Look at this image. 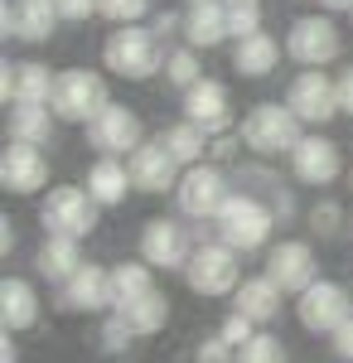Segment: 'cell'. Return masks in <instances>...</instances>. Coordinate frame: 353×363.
<instances>
[{
    "label": "cell",
    "mask_w": 353,
    "mask_h": 363,
    "mask_svg": "<svg viewBox=\"0 0 353 363\" xmlns=\"http://www.w3.org/2000/svg\"><path fill=\"white\" fill-rule=\"evenodd\" d=\"M237 363H286V344H281V335H271V330H257V335L237 349Z\"/></svg>",
    "instance_id": "34"
},
{
    "label": "cell",
    "mask_w": 353,
    "mask_h": 363,
    "mask_svg": "<svg viewBox=\"0 0 353 363\" xmlns=\"http://www.w3.org/2000/svg\"><path fill=\"white\" fill-rule=\"evenodd\" d=\"M291 174H296L300 184H315V189H325L334 184L339 174H344V155H339V145L329 136H300V145L291 150Z\"/></svg>",
    "instance_id": "15"
},
{
    "label": "cell",
    "mask_w": 353,
    "mask_h": 363,
    "mask_svg": "<svg viewBox=\"0 0 353 363\" xmlns=\"http://www.w3.org/2000/svg\"><path fill=\"white\" fill-rule=\"evenodd\" d=\"M242 184H247V194H257L276 213V218H281V223H286V218H296V199H291V189L276 179L271 169H262V165H257V169H242Z\"/></svg>",
    "instance_id": "29"
},
{
    "label": "cell",
    "mask_w": 353,
    "mask_h": 363,
    "mask_svg": "<svg viewBox=\"0 0 353 363\" xmlns=\"http://www.w3.org/2000/svg\"><path fill=\"white\" fill-rule=\"evenodd\" d=\"M281 223L271 208L262 203L257 194H247V189H237V194L223 203V213L213 218L218 228V242H228L232 252H257L271 242V228Z\"/></svg>",
    "instance_id": "3"
},
{
    "label": "cell",
    "mask_w": 353,
    "mask_h": 363,
    "mask_svg": "<svg viewBox=\"0 0 353 363\" xmlns=\"http://www.w3.org/2000/svg\"><path fill=\"white\" fill-rule=\"evenodd\" d=\"M267 277L286 291V296H300L320 281V262H315V247L310 242H276L267 252Z\"/></svg>",
    "instance_id": "14"
},
{
    "label": "cell",
    "mask_w": 353,
    "mask_h": 363,
    "mask_svg": "<svg viewBox=\"0 0 353 363\" xmlns=\"http://www.w3.org/2000/svg\"><path fill=\"white\" fill-rule=\"evenodd\" d=\"M276 63H281V44L267 29H257L247 39H232V68L242 78H267V73H276Z\"/></svg>",
    "instance_id": "25"
},
{
    "label": "cell",
    "mask_w": 353,
    "mask_h": 363,
    "mask_svg": "<svg viewBox=\"0 0 353 363\" xmlns=\"http://www.w3.org/2000/svg\"><path fill=\"white\" fill-rule=\"evenodd\" d=\"M189 5H208V0H189Z\"/></svg>",
    "instance_id": "49"
},
{
    "label": "cell",
    "mask_w": 353,
    "mask_h": 363,
    "mask_svg": "<svg viewBox=\"0 0 353 363\" xmlns=\"http://www.w3.org/2000/svg\"><path fill=\"white\" fill-rule=\"evenodd\" d=\"M58 5L54 0H5L0 5V29L10 39H25V44H44L58 29Z\"/></svg>",
    "instance_id": "16"
},
{
    "label": "cell",
    "mask_w": 353,
    "mask_h": 363,
    "mask_svg": "<svg viewBox=\"0 0 353 363\" xmlns=\"http://www.w3.org/2000/svg\"><path fill=\"white\" fill-rule=\"evenodd\" d=\"M126 165H131V184H136L140 194H174L179 189V174H184V165L169 155L164 136L145 140L136 155H126Z\"/></svg>",
    "instance_id": "13"
},
{
    "label": "cell",
    "mask_w": 353,
    "mask_h": 363,
    "mask_svg": "<svg viewBox=\"0 0 353 363\" xmlns=\"http://www.w3.org/2000/svg\"><path fill=\"white\" fill-rule=\"evenodd\" d=\"M184 116L189 121H198L208 136H218V131H228L232 126V97H228V87L218 83V78H198V83L184 92Z\"/></svg>",
    "instance_id": "20"
},
{
    "label": "cell",
    "mask_w": 353,
    "mask_h": 363,
    "mask_svg": "<svg viewBox=\"0 0 353 363\" xmlns=\"http://www.w3.org/2000/svg\"><path fill=\"white\" fill-rule=\"evenodd\" d=\"M184 44L189 49H218L223 39H232L228 34V5L223 0H208V5H189V15H184Z\"/></svg>",
    "instance_id": "22"
},
{
    "label": "cell",
    "mask_w": 353,
    "mask_h": 363,
    "mask_svg": "<svg viewBox=\"0 0 353 363\" xmlns=\"http://www.w3.org/2000/svg\"><path fill=\"white\" fill-rule=\"evenodd\" d=\"M136 184H131V165L126 160H116V155H102L97 165L87 169V194L97 199L102 208H111V203H126V194H131Z\"/></svg>",
    "instance_id": "26"
},
{
    "label": "cell",
    "mask_w": 353,
    "mask_h": 363,
    "mask_svg": "<svg viewBox=\"0 0 353 363\" xmlns=\"http://www.w3.org/2000/svg\"><path fill=\"white\" fill-rule=\"evenodd\" d=\"M237 194L232 184H228V174L223 165L213 160H203V165H189L179 174V189H174V203H179V213L194 218V223H213L218 213H223V203Z\"/></svg>",
    "instance_id": "5"
},
{
    "label": "cell",
    "mask_w": 353,
    "mask_h": 363,
    "mask_svg": "<svg viewBox=\"0 0 353 363\" xmlns=\"http://www.w3.org/2000/svg\"><path fill=\"white\" fill-rule=\"evenodd\" d=\"M58 306L73 310V315H107L111 310V272L82 262V272L73 281L58 286Z\"/></svg>",
    "instance_id": "19"
},
{
    "label": "cell",
    "mask_w": 353,
    "mask_h": 363,
    "mask_svg": "<svg viewBox=\"0 0 353 363\" xmlns=\"http://www.w3.org/2000/svg\"><path fill=\"white\" fill-rule=\"evenodd\" d=\"M145 10H150V0H97V15L111 25H136L145 20Z\"/></svg>",
    "instance_id": "35"
},
{
    "label": "cell",
    "mask_w": 353,
    "mask_h": 363,
    "mask_svg": "<svg viewBox=\"0 0 353 363\" xmlns=\"http://www.w3.org/2000/svg\"><path fill=\"white\" fill-rule=\"evenodd\" d=\"M339 223H344V213H339V203H315V208H310V228H315V233H320V238H334V233H339Z\"/></svg>",
    "instance_id": "37"
},
{
    "label": "cell",
    "mask_w": 353,
    "mask_h": 363,
    "mask_svg": "<svg viewBox=\"0 0 353 363\" xmlns=\"http://www.w3.org/2000/svg\"><path fill=\"white\" fill-rule=\"evenodd\" d=\"M349 189H353V165H349Z\"/></svg>",
    "instance_id": "48"
},
{
    "label": "cell",
    "mask_w": 353,
    "mask_h": 363,
    "mask_svg": "<svg viewBox=\"0 0 353 363\" xmlns=\"http://www.w3.org/2000/svg\"><path fill=\"white\" fill-rule=\"evenodd\" d=\"M54 83L58 73H49L44 63H5V73H0V97L5 102H15V107H49V97H54Z\"/></svg>",
    "instance_id": "18"
},
{
    "label": "cell",
    "mask_w": 353,
    "mask_h": 363,
    "mask_svg": "<svg viewBox=\"0 0 353 363\" xmlns=\"http://www.w3.org/2000/svg\"><path fill=\"white\" fill-rule=\"evenodd\" d=\"M252 335H257V330H252V320H247L242 310H232V315L223 320V330H218V339H228L232 349H242V344H247Z\"/></svg>",
    "instance_id": "38"
},
{
    "label": "cell",
    "mask_w": 353,
    "mask_h": 363,
    "mask_svg": "<svg viewBox=\"0 0 353 363\" xmlns=\"http://www.w3.org/2000/svg\"><path fill=\"white\" fill-rule=\"evenodd\" d=\"M300 116L286 107V102H257L252 112L242 116V131H237V140H242L252 155H262V160H276V155H291L300 145Z\"/></svg>",
    "instance_id": "2"
},
{
    "label": "cell",
    "mask_w": 353,
    "mask_h": 363,
    "mask_svg": "<svg viewBox=\"0 0 353 363\" xmlns=\"http://www.w3.org/2000/svg\"><path fill=\"white\" fill-rule=\"evenodd\" d=\"M281 296H286V291H281V286L262 272V277H247L242 286L232 291V310H242L252 325H267V320H276V315H281Z\"/></svg>",
    "instance_id": "24"
},
{
    "label": "cell",
    "mask_w": 353,
    "mask_h": 363,
    "mask_svg": "<svg viewBox=\"0 0 353 363\" xmlns=\"http://www.w3.org/2000/svg\"><path fill=\"white\" fill-rule=\"evenodd\" d=\"M58 15L68 20V25H82V20H92L97 15V0H54Z\"/></svg>",
    "instance_id": "40"
},
{
    "label": "cell",
    "mask_w": 353,
    "mask_h": 363,
    "mask_svg": "<svg viewBox=\"0 0 353 363\" xmlns=\"http://www.w3.org/2000/svg\"><path fill=\"white\" fill-rule=\"evenodd\" d=\"M223 5H262V0H223Z\"/></svg>",
    "instance_id": "47"
},
{
    "label": "cell",
    "mask_w": 353,
    "mask_h": 363,
    "mask_svg": "<svg viewBox=\"0 0 353 363\" xmlns=\"http://www.w3.org/2000/svg\"><path fill=\"white\" fill-rule=\"evenodd\" d=\"M34 267H39V277H49L54 286H63V281H73L82 272V242L78 238H54V233H44V247L34 252Z\"/></svg>",
    "instance_id": "23"
},
{
    "label": "cell",
    "mask_w": 353,
    "mask_h": 363,
    "mask_svg": "<svg viewBox=\"0 0 353 363\" xmlns=\"http://www.w3.org/2000/svg\"><path fill=\"white\" fill-rule=\"evenodd\" d=\"M97 199L87 194V189H78V184H58V189H49L44 194V203H39V223H44V233H54V238H87L92 228H97Z\"/></svg>",
    "instance_id": "6"
},
{
    "label": "cell",
    "mask_w": 353,
    "mask_h": 363,
    "mask_svg": "<svg viewBox=\"0 0 353 363\" xmlns=\"http://www.w3.org/2000/svg\"><path fill=\"white\" fill-rule=\"evenodd\" d=\"M39 320V291L25 277H5L0 281V325L5 335H20Z\"/></svg>",
    "instance_id": "21"
},
{
    "label": "cell",
    "mask_w": 353,
    "mask_h": 363,
    "mask_svg": "<svg viewBox=\"0 0 353 363\" xmlns=\"http://www.w3.org/2000/svg\"><path fill=\"white\" fill-rule=\"evenodd\" d=\"M242 140H232V136H223V140H213V160H232V150H237Z\"/></svg>",
    "instance_id": "44"
},
{
    "label": "cell",
    "mask_w": 353,
    "mask_h": 363,
    "mask_svg": "<svg viewBox=\"0 0 353 363\" xmlns=\"http://www.w3.org/2000/svg\"><path fill=\"white\" fill-rule=\"evenodd\" d=\"M286 107L300 116V126H329L339 107V78H329L325 68H300L286 87Z\"/></svg>",
    "instance_id": "8"
},
{
    "label": "cell",
    "mask_w": 353,
    "mask_h": 363,
    "mask_svg": "<svg viewBox=\"0 0 353 363\" xmlns=\"http://www.w3.org/2000/svg\"><path fill=\"white\" fill-rule=\"evenodd\" d=\"M0 363H20V349H15L10 335H5V344H0Z\"/></svg>",
    "instance_id": "45"
},
{
    "label": "cell",
    "mask_w": 353,
    "mask_h": 363,
    "mask_svg": "<svg viewBox=\"0 0 353 363\" xmlns=\"http://www.w3.org/2000/svg\"><path fill=\"white\" fill-rule=\"evenodd\" d=\"M194 363H237V349L228 344V339H203L198 344V354H194Z\"/></svg>",
    "instance_id": "39"
},
{
    "label": "cell",
    "mask_w": 353,
    "mask_h": 363,
    "mask_svg": "<svg viewBox=\"0 0 353 363\" xmlns=\"http://www.w3.org/2000/svg\"><path fill=\"white\" fill-rule=\"evenodd\" d=\"M0 184H5L10 194H39V189L49 184V155H44L39 145L10 140L5 155H0Z\"/></svg>",
    "instance_id": "17"
},
{
    "label": "cell",
    "mask_w": 353,
    "mask_h": 363,
    "mask_svg": "<svg viewBox=\"0 0 353 363\" xmlns=\"http://www.w3.org/2000/svg\"><path fill=\"white\" fill-rule=\"evenodd\" d=\"M296 320L310 335H334L344 320H353V291L339 281H315L296 296Z\"/></svg>",
    "instance_id": "10"
},
{
    "label": "cell",
    "mask_w": 353,
    "mask_h": 363,
    "mask_svg": "<svg viewBox=\"0 0 353 363\" xmlns=\"http://www.w3.org/2000/svg\"><path fill=\"white\" fill-rule=\"evenodd\" d=\"M286 54L296 58L300 68H329L344 54V34L329 15H300L296 25L286 29Z\"/></svg>",
    "instance_id": "9"
},
{
    "label": "cell",
    "mask_w": 353,
    "mask_h": 363,
    "mask_svg": "<svg viewBox=\"0 0 353 363\" xmlns=\"http://www.w3.org/2000/svg\"><path fill=\"white\" fill-rule=\"evenodd\" d=\"M150 291H160L150 262H121V267H111V310L136 306L140 296H150Z\"/></svg>",
    "instance_id": "27"
},
{
    "label": "cell",
    "mask_w": 353,
    "mask_h": 363,
    "mask_svg": "<svg viewBox=\"0 0 353 363\" xmlns=\"http://www.w3.org/2000/svg\"><path fill=\"white\" fill-rule=\"evenodd\" d=\"M242 252H232L228 242H198L189 257V267H184V286H189L194 296H232L237 286H242V262H237Z\"/></svg>",
    "instance_id": "4"
},
{
    "label": "cell",
    "mask_w": 353,
    "mask_h": 363,
    "mask_svg": "<svg viewBox=\"0 0 353 363\" xmlns=\"http://www.w3.org/2000/svg\"><path fill=\"white\" fill-rule=\"evenodd\" d=\"M325 10H353V0H320Z\"/></svg>",
    "instance_id": "46"
},
{
    "label": "cell",
    "mask_w": 353,
    "mask_h": 363,
    "mask_svg": "<svg viewBox=\"0 0 353 363\" xmlns=\"http://www.w3.org/2000/svg\"><path fill=\"white\" fill-rule=\"evenodd\" d=\"M194 257V238L179 218H145L140 228V262H150L155 272H184Z\"/></svg>",
    "instance_id": "11"
},
{
    "label": "cell",
    "mask_w": 353,
    "mask_h": 363,
    "mask_svg": "<svg viewBox=\"0 0 353 363\" xmlns=\"http://www.w3.org/2000/svg\"><path fill=\"white\" fill-rule=\"evenodd\" d=\"M54 107H10V140L20 145H49L54 140Z\"/></svg>",
    "instance_id": "30"
},
{
    "label": "cell",
    "mask_w": 353,
    "mask_h": 363,
    "mask_svg": "<svg viewBox=\"0 0 353 363\" xmlns=\"http://www.w3.org/2000/svg\"><path fill=\"white\" fill-rule=\"evenodd\" d=\"M116 315H126L136 335H160L164 320H169V301H164V291H150V296H140L136 306L116 310Z\"/></svg>",
    "instance_id": "31"
},
{
    "label": "cell",
    "mask_w": 353,
    "mask_h": 363,
    "mask_svg": "<svg viewBox=\"0 0 353 363\" xmlns=\"http://www.w3.org/2000/svg\"><path fill=\"white\" fill-rule=\"evenodd\" d=\"M329 344H334V359L339 363H353V320H344V325L329 335Z\"/></svg>",
    "instance_id": "41"
},
{
    "label": "cell",
    "mask_w": 353,
    "mask_h": 363,
    "mask_svg": "<svg viewBox=\"0 0 353 363\" xmlns=\"http://www.w3.org/2000/svg\"><path fill=\"white\" fill-rule=\"evenodd\" d=\"M164 145H169V155H174L184 169L203 165V155L213 150V145H208V131H203L198 121H189V116H184V121H174V126L164 131Z\"/></svg>",
    "instance_id": "28"
},
{
    "label": "cell",
    "mask_w": 353,
    "mask_h": 363,
    "mask_svg": "<svg viewBox=\"0 0 353 363\" xmlns=\"http://www.w3.org/2000/svg\"><path fill=\"white\" fill-rule=\"evenodd\" d=\"M164 78L179 87V92H189V87L203 78V68H198V49H189V44H184V49H174V54L164 58Z\"/></svg>",
    "instance_id": "33"
},
{
    "label": "cell",
    "mask_w": 353,
    "mask_h": 363,
    "mask_svg": "<svg viewBox=\"0 0 353 363\" xmlns=\"http://www.w3.org/2000/svg\"><path fill=\"white\" fill-rule=\"evenodd\" d=\"M339 107L353 116V68H344V73H339Z\"/></svg>",
    "instance_id": "43"
},
{
    "label": "cell",
    "mask_w": 353,
    "mask_h": 363,
    "mask_svg": "<svg viewBox=\"0 0 353 363\" xmlns=\"http://www.w3.org/2000/svg\"><path fill=\"white\" fill-rule=\"evenodd\" d=\"M164 58L169 54H164L160 34L140 25H116L107 34V44H102V63L126 83H145V78L164 73Z\"/></svg>",
    "instance_id": "1"
},
{
    "label": "cell",
    "mask_w": 353,
    "mask_h": 363,
    "mask_svg": "<svg viewBox=\"0 0 353 363\" xmlns=\"http://www.w3.org/2000/svg\"><path fill=\"white\" fill-rule=\"evenodd\" d=\"M349 15H353V10H349Z\"/></svg>",
    "instance_id": "50"
},
{
    "label": "cell",
    "mask_w": 353,
    "mask_h": 363,
    "mask_svg": "<svg viewBox=\"0 0 353 363\" xmlns=\"http://www.w3.org/2000/svg\"><path fill=\"white\" fill-rule=\"evenodd\" d=\"M262 29V5H228V34L232 39H247Z\"/></svg>",
    "instance_id": "36"
},
{
    "label": "cell",
    "mask_w": 353,
    "mask_h": 363,
    "mask_svg": "<svg viewBox=\"0 0 353 363\" xmlns=\"http://www.w3.org/2000/svg\"><path fill=\"white\" fill-rule=\"evenodd\" d=\"M107 102H111L107 83H102V73H92V68H63L58 83H54V97H49V107H54L58 121H78V126H87Z\"/></svg>",
    "instance_id": "7"
},
{
    "label": "cell",
    "mask_w": 353,
    "mask_h": 363,
    "mask_svg": "<svg viewBox=\"0 0 353 363\" xmlns=\"http://www.w3.org/2000/svg\"><path fill=\"white\" fill-rule=\"evenodd\" d=\"M150 29H155V34H174V29H184V15H169V10H164V15H155V20H150Z\"/></svg>",
    "instance_id": "42"
},
{
    "label": "cell",
    "mask_w": 353,
    "mask_h": 363,
    "mask_svg": "<svg viewBox=\"0 0 353 363\" xmlns=\"http://www.w3.org/2000/svg\"><path fill=\"white\" fill-rule=\"evenodd\" d=\"M136 330H131V320L126 315H116L111 310L107 320H102V354H111V359H121V354H131L136 349Z\"/></svg>",
    "instance_id": "32"
},
{
    "label": "cell",
    "mask_w": 353,
    "mask_h": 363,
    "mask_svg": "<svg viewBox=\"0 0 353 363\" xmlns=\"http://www.w3.org/2000/svg\"><path fill=\"white\" fill-rule=\"evenodd\" d=\"M87 145L97 150V155H136L140 145H145V131H140V116L131 107H116L107 102L102 112L87 121Z\"/></svg>",
    "instance_id": "12"
}]
</instances>
